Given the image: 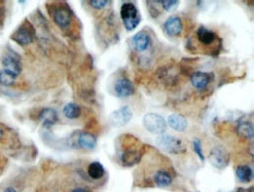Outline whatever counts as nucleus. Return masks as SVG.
I'll use <instances>...</instances> for the list:
<instances>
[{"instance_id": "obj_28", "label": "nucleus", "mask_w": 254, "mask_h": 192, "mask_svg": "<svg viewBox=\"0 0 254 192\" xmlns=\"http://www.w3.org/2000/svg\"><path fill=\"white\" fill-rule=\"evenodd\" d=\"M72 192H89V191L84 188H75L74 190H72Z\"/></svg>"}, {"instance_id": "obj_6", "label": "nucleus", "mask_w": 254, "mask_h": 192, "mask_svg": "<svg viewBox=\"0 0 254 192\" xmlns=\"http://www.w3.org/2000/svg\"><path fill=\"white\" fill-rule=\"evenodd\" d=\"M52 18L59 27L67 28L72 23V12L67 6H59L53 9Z\"/></svg>"}, {"instance_id": "obj_25", "label": "nucleus", "mask_w": 254, "mask_h": 192, "mask_svg": "<svg viewBox=\"0 0 254 192\" xmlns=\"http://www.w3.org/2000/svg\"><path fill=\"white\" fill-rule=\"evenodd\" d=\"M193 149L197 154H198L199 158L202 159V162H204V154L202 150V143H200V141L198 140V138H196V140L193 141Z\"/></svg>"}, {"instance_id": "obj_2", "label": "nucleus", "mask_w": 254, "mask_h": 192, "mask_svg": "<svg viewBox=\"0 0 254 192\" xmlns=\"http://www.w3.org/2000/svg\"><path fill=\"white\" fill-rule=\"evenodd\" d=\"M34 36H36V32H34L33 26L28 23V21H25V23L23 25H20V26L17 28V31L12 34L11 39L13 40L14 42H17L18 45L26 46L33 42Z\"/></svg>"}, {"instance_id": "obj_26", "label": "nucleus", "mask_w": 254, "mask_h": 192, "mask_svg": "<svg viewBox=\"0 0 254 192\" xmlns=\"http://www.w3.org/2000/svg\"><path fill=\"white\" fill-rule=\"evenodd\" d=\"M89 4L94 8L101 9L105 7L107 4H108V1H106V0H92V1H89Z\"/></svg>"}, {"instance_id": "obj_9", "label": "nucleus", "mask_w": 254, "mask_h": 192, "mask_svg": "<svg viewBox=\"0 0 254 192\" xmlns=\"http://www.w3.org/2000/svg\"><path fill=\"white\" fill-rule=\"evenodd\" d=\"M131 43H133L135 50L144 52V50L149 48L151 39H150V36L146 32H139L131 38Z\"/></svg>"}, {"instance_id": "obj_12", "label": "nucleus", "mask_w": 254, "mask_h": 192, "mask_svg": "<svg viewBox=\"0 0 254 192\" xmlns=\"http://www.w3.org/2000/svg\"><path fill=\"white\" fill-rule=\"evenodd\" d=\"M114 90L115 94L118 97H128L134 94L133 83H131L128 78H120V80L115 83Z\"/></svg>"}, {"instance_id": "obj_18", "label": "nucleus", "mask_w": 254, "mask_h": 192, "mask_svg": "<svg viewBox=\"0 0 254 192\" xmlns=\"http://www.w3.org/2000/svg\"><path fill=\"white\" fill-rule=\"evenodd\" d=\"M96 137L90 133H81L77 136V146L80 148H83V149L92 150L96 147Z\"/></svg>"}, {"instance_id": "obj_4", "label": "nucleus", "mask_w": 254, "mask_h": 192, "mask_svg": "<svg viewBox=\"0 0 254 192\" xmlns=\"http://www.w3.org/2000/svg\"><path fill=\"white\" fill-rule=\"evenodd\" d=\"M157 146L170 154H181L185 151V144L178 138L162 135L157 138Z\"/></svg>"}, {"instance_id": "obj_10", "label": "nucleus", "mask_w": 254, "mask_h": 192, "mask_svg": "<svg viewBox=\"0 0 254 192\" xmlns=\"http://www.w3.org/2000/svg\"><path fill=\"white\" fill-rule=\"evenodd\" d=\"M196 36L198 41L205 47L212 46L213 43L217 41V34L212 32V31H210L209 28H206L205 26H200L198 30H197Z\"/></svg>"}, {"instance_id": "obj_8", "label": "nucleus", "mask_w": 254, "mask_h": 192, "mask_svg": "<svg viewBox=\"0 0 254 192\" xmlns=\"http://www.w3.org/2000/svg\"><path fill=\"white\" fill-rule=\"evenodd\" d=\"M181 30H183V23H181L180 17L172 15V17H169L167 21L164 23V31L169 36H180L181 33Z\"/></svg>"}, {"instance_id": "obj_27", "label": "nucleus", "mask_w": 254, "mask_h": 192, "mask_svg": "<svg viewBox=\"0 0 254 192\" xmlns=\"http://www.w3.org/2000/svg\"><path fill=\"white\" fill-rule=\"evenodd\" d=\"M2 192H18V190L14 187H7Z\"/></svg>"}, {"instance_id": "obj_17", "label": "nucleus", "mask_w": 254, "mask_h": 192, "mask_svg": "<svg viewBox=\"0 0 254 192\" xmlns=\"http://www.w3.org/2000/svg\"><path fill=\"white\" fill-rule=\"evenodd\" d=\"M168 124L170 125V128L174 129L176 131H185L187 129V121L185 119L183 116L178 115V114H172L169 116L168 118Z\"/></svg>"}, {"instance_id": "obj_5", "label": "nucleus", "mask_w": 254, "mask_h": 192, "mask_svg": "<svg viewBox=\"0 0 254 192\" xmlns=\"http://www.w3.org/2000/svg\"><path fill=\"white\" fill-rule=\"evenodd\" d=\"M133 118V112L129 107H122V108L114 110L109 116V122L112 127H123L128 124Z\"/></svg>"}, {"instance_id": "obj_13", "label": "nucleus", "mask_w": 254, "mask_h": 192, "mask_svg": "<svg viewBox=\"0 0 254 192\" xmlns=\"http://www.w3.org/2000/svg\"><path fill=\"white\" fill-rule=\"evenodd\" d=\"M39 119L46 128H49L58 122V113L53 108H43L39 113Z\"/></svg>"}, {"instance_id": "obj_21", "label": "nucleus", "mask_w": 254, "mask_h": 192, "mask_svg": "<svg viewBox=\"0 0 254 192\" xmlns=\"http://www.w3.org/2000/svg\"><path fill=\"white\" fill-rule=\"evenodd\" d=\"M237 133L243 138L252 141L254 136L252 123H250V122H241V123H239V125L237 127Z\"/></svg>"}, {"instance_id": "obj_16", "label": "nucleus", "mask_w": 254, "mask_h": 192, "mask_svg": "<svg viewBox=\"0 0 254 192\" xmlns=\"http://www.w3.org/2000/svg\"><path fill=\"white\" fill-rule=\"evenodd\" d=\"M142 154L139 150H127L121 157V162L124 166H134L141 160Z\"/></svg>"}, {"instance_id": "obj_20", "label": "nucleus", "mask_w": 254, "mask_h": 192, "mask_svg": "<svg viewBox=\"0 0 254 192\" xmlns=\"http://www.w3.org/2000/svg\"><path fill=\"white\" fill-rule=\"evenodd\" d=\"M88 176H89L92 179H101L103 176H105V168H103L101 163L99 162H93L88 165Z\"/></svg>"}, {"instance_id": "obj_19", "label": "nucleus", "mask_w": 254, "mask_h": 192, "mask_svg": "<svg viewBox=\"0 0 254 192\" xmlns=\"http://www.w3.org/2000/svg\"><path fill=\"white\" fill-rule=\"evenodd\" d=\"M237 178L243 183H249L253 179V169L250 165H238L236 169Z\"/></svg>"}, {"instance_id": "obj_15", "label": "nucleus", "mask_w": 254, "mask_h": 192, "mask_svg": "<svg viewBox=\"0 0 254 192\" xmlns=\"http://www.w3.org/2000/svg\"><path fill=\"white\" fill-rule=\"evenodd\" d=\"M152 179L156 185H158L161 188H165L172 183V175L169 171H167V170L159 169L153 174Z\"/></svg>"}, {"instance_id": "obj_7", "label": "nucleus", "mask_w": 254, "mask_h": 192, "mask_svg": "<svg viewBox=\"0 0 254 192\" xmlns=\"http://www.w3.org/2000/svg\"><path fill=\"white\" fill-rule=\"evenodd\" d=\"M210 162L216 168L224 169L226 168L228 162H230V156H228V154L222 148L216 147L210 153Z\"/></svg>"}, {"instance_id": "obj_11", "label": "nucleus", "mask_w": 254, "mask_h": 192, "mask_svg": "<svg viewBox=\"0 0 254 192\" xmlns=\"http://www.w3.org/2000/svg\"><path fill=\"white\" fill-rule=\"evenodd\" d=\"M2 67H4V71L8 72V73H12L15 75V77H18V75L21 73V64L17 56H4V59H2Z\"/></svg>"}, {"instance_id": "obj_22", "label": "nucleus", "mask_w": 254, "mask_h": 192, "mask_svg": "<svg viewBox=\"0 0 254 192\" xmlns=\"http://www.w3.org/2000/svg\"><path fill=\"white\" fill-rule=\"evenodd\" d=\"M64 115L70 119L79 118L81 115V108L76 103H67V105L64 107Z\"/></svg>"}, {"instance_id": "obj_3", "label": "nucleus", "mask_w": 254, "mask_h": 192, "mask_svg": "<svg viewBox=\"0 0 254 192\" xmlns=\"http://www.w3.org/2000/svg\"><path fill=\"white\" fill-rule=\"evenodd\" d=\"M143 125L149 133L156 135L164 134L165 129H167V123H165L164 118L161 115L155 114V113H149L144 116Z\"/></svg>"}, {"instance_id": "obj_14", "label": "nucleus", "mask_w": 254, "mask_h": 192, "mask_svg": "<svg viewBox=\"0 0 254 192\" xmlns=\"http://www.w3.org/2000/svg\"><path fill=\"white\" fill-rule=\"evenodd\" d=\"M211 81V75L206 72H196L191 77V84L196 88V89L202 90L204 88L208 87V84Z\"/></svg>"}, {"instance_id": "obj_23", "label": "nucleus", "mask_w": 254, "mask_h": 192, "mask_svg": "<svg viewBox=\"0 0 254 192\" xmlns=\"http://www.w3.org/2000/svg\"><path fill=\"white\" fill-rule=\"evenodd\" d=\"M15 78H17V77L12 73H8L6 71H0V84H2V86H13L15 83Z\"/></svg>"}, {"instance_id": "obj_29", "label": "nucleus", "mask_w": 254, "mask_h": 192, "mask_svg": "<svg viewBox=\"0 0 254 192\" xmlns=\"http://www.w3.org/2000/svg\"><path fill=\"white\" fill-rule=\"evenodd\" d=\"M237 192H252V189H251V190H249V189H244V188H240V189H238Z\"/></svg>"}, {"instance_id": "obj_1", "label": "nucleus", "mask_w": 254, "mask_h": 192, "mask_svg": "<svg viewBox=\"0 0 254 192\" xmlns=\"http://www.w3.org/2000/svg\"><path fill=\"white\" fill-rule=\"evenodd\" d=\"M121 18L125 28L128 31H133L136 28L141 21V15L136 6L131 2H125L121 7Z\"/></svg>"}, {"instance_id": "obj_24", "label": "nucleus", "mask_w": 254, "mask_h": 192, "mask_svg": "<svg viewBox=\"0 0 254 192\" xmlns=\"http://www.w3.org/2000/svg\"><path fill=\"white\" fill-rule=\"evenodd\" d=\"M159 4L163 6V8H164L165 11L170 12L177 8L180 1H178V0H164V1H159Z\"/></svg>"}]
</instances>
